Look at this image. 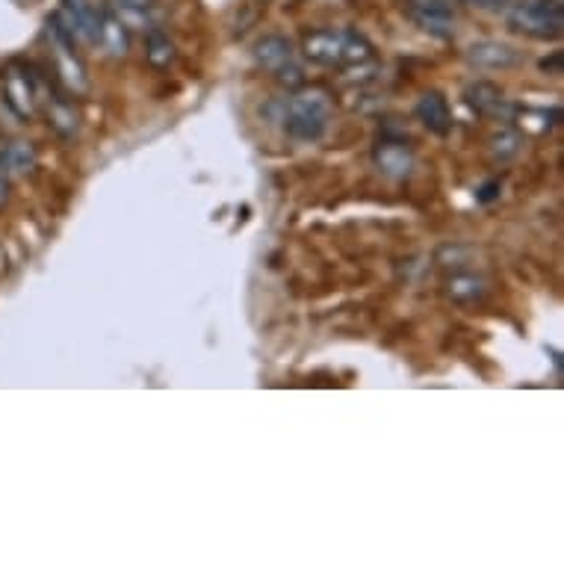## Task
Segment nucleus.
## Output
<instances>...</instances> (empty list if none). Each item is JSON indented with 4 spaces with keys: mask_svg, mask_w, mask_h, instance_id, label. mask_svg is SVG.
<instances>
[{
    "mask_svg": "<svg viewBox=\"0 0 564 564\" xmlns=\"http://www.w3.org/2000/svg\"><path fill=\"white\" fill-rule=\"evenodd\" d=\"M414 113H417L420 125L426 127L429 133L449 136V130H452V110H449V101L440 95L438 89L423 92L420 101H417V107H414Z\"/></svg>",
    "mask_w": 564,
    "mask_h": 564,
    "instance_id": "nucleus-13",
    "label": "nucleus"
},
{
    "mask_svg": "<svg viewBox=\"0 0 564 564\" xmlns=\"http://www.w3.org/2000/svg\"><path fill=\"white\" fill-rule=\"evenodd\" d=\"M500 195V181H488L485 187L476 192V198L482 201V204H488V201H494Z\"/></svg>",
    "mask_w": 564,
    "mask_h": 564,
    "instance_id": "nucleus-19",
    "label": "nucleus"
},
{
    "mask_svg": "<svg viewBox=\"0 0 564 564\" xmlns=\"http://www.w3.org/2000/svg\"><path fill=\"white\" fill-rule=\"evenodd\" d=\"M254 60L257 65H263L269 74H275L287 89H299L305 86V68L299 63V54L293 48V42L287 36H263L254 45Z\"/></svg>",
    "mask_w": 564,
    "mask_h": 564,
    "instance_id": "nucleus-4",
    "label": "nucleus"
},
{
    "mask_svg": "<svg viewBox=\"0 0 564 564\" xmlns=\"http://www.w3.org/2000/svg\"><path fill=\"white\" fill-rule=\"evenodd\" d=\"M464 104L482 116V119H494V122H511L517 107L508 101L505 89H500L497 83L491 80H473L467 89H464Z\"/></svg>",
    "mask_w": 564,
    "mask_h": 564,
    "instance_id": "nucleus-6",
    "label": "nucleus"
},
{
    "mask_svg": "<svg viewBox=\"0 0 564 564\" xmlns=\"http://www.w3.org/2000/svg\"><path fill=\"white\" fill-rule=\"evenodd\" d=\"M145 57H148V63L154 65V68H169V65L175 63L178 51H175V42L163 30L151 27L148 30V42H145Z\"/></svg>",
    "mask_w": 564,
    "mask_h": 564,
    "instance_id": "nucleus-16",
    "label": "nucleus"
},
{
    "mask_svg": "<svg viewBox=\"0 0 564 564\" xmlns=\"http://www.w3.org/2000/svg\"><path fill=\"white\" fill-rule=\"evenodd\" d=\"M45 110H48V122H51V127H54L60 136H65V139L77 136V130H80V113H77L71 95H65L57 83L48 89Z\"/></svg>",
    "mask_w": 564,
    "mask_h": 564,
    "instance_id": "nucleus-12",
    "label": "nucleus"
},
{
    "mask_svg": "<svg viewBox=\"0 0 564 564\" xmlns=\"http://www.w3.org/2000/svg\"><path fill=\"white\" fill-rule=\"evenodd\" d=\"M119 6H148V0H119Z\"/></svg>",
    "mask_w": 564,
    "mask_h": 564,
    "instance_id": "nucleus-22",
    "label": "nucleus"
},
{
    "mask_svg": "<svg viewBox=\"0 0 564 564\" xmlns=\"http://www.w3.org/2000/svg\"><path fill=\"white\" fill-rule=\"evenodd\" d=\"M272 110H278L281 127L287 130L290 139L296 142H319L328 130L331 122V98L322 89H311V92H299L281 104H275Z\"/></svg>",
    "mask_w": 564,
    "mask_h": 564,
    "instance_id": "nucleus-2",
    "label": "nucleus"
},
{
    "mask_svg": "<svg viewBox=\"0 0 564 564\" xmlns=\"http://www.w3.org/2000/svg\"><path fill=\"white\" fill-rule=\"evenodd\" d=\"M491 293V284L485 275L479 272H467V269H452V275L443 281V296L452 302V305H482Z\"/></svg>",
    "mask_w": 564,
    "mask_h": 564,
    "instance_id": "nucleus-9",
    "label": "nucleus"
},
{
    "mask_svg": "<svg viewBox=\"0 0 564 564\" xmlns=\"http://www.w3.org/2000/svg\"><path fill=\"white\" fill-rule=\"evenodd\" d=\"M0 160L6 166V172H12V175H30L36 169V163H39L36 148L30 142H9L3 148Z\"/></svg>",
    "mask_w": 564,
    "mask_h": 564,
    "instance_id": "nucleus-15",
    "label": "nucleus"
},
{
    "mask_svg": "<svg viewBox=\"0 0 564 564\" xmlns=\"http://www.w3.org/2000/svg\"><path fill=\"white\" fill-rule=\"evenodd\" d=\"M6 195H9V172H6V166L0 160V204L6 201Z\"/></svg>",
    "mask_w": 564,
    "mask_h": 564,
    "instance_id": "nucleus-20",
    "label": "nucleus"
},
{
    "mask_svg": "<svg viewBox=\"0 0 564 564\" xmlns=\"http://www.w3.org/2000/svg\"><path fill=\"white\" fill-rule=\"evenodd\" d=\"M508 27L532 39L553 42L564 30L562 0H520L508 6Z\"/></svg>",
    "mask_w": 564,
    "mask_h": 564,
    "instance_id": "nucleus-3",
    "label": "nucleus"
},
{
    "mask_svg": "<svg viewBox=\"0 0 564 564\" xmlns=\"http://www.w3.org/2000/svg\"><path fill=\"white\" fill-rule=\"evenodd\" d=\"M405 12L423 33L435 39H449L455 33L452 0H405Z\"/></svg>",
    "mask_w": 564,
    "mask_h": 564,
    "instance_id": "nucleus-8",
    "label": "nucleus"
},
{
    "mask_svg": "<svg viewBox=\"0 0 564 564\" xmlns=\"http://www.w3.org/2000/svg\"><path fill=\"white\" fill-rule=\"evenodd\" d=\"M467 63L485 71H508L523 63V51H517L508 42H497V39H485V42H473L467 48Z\"/></svg>",
    "mask_w": 564,
    "mask_h": 564,
    "instance_id": "nucleus-11",
    "label": "nucleus"
},
{
    "mask_svg": "<svg viewBox=\"0 0 564 564\" xmlns=\"http://www.w3.org/2000/svg\"><path fill=\"white\" fill-rule=\"evenodd\" d=\"M520 145H523V139H520V133H517L514 127H502L500 133L491 139V151H494V157H500V160L517 157V154H520Z\"/></svg>",
    "mask_w": 564,
    "mask_h": 564,
    "instance_id": "nucleus-17",
    "label": "nucleus"
},
{
    "mask_svg": "<svg viewBox=\"0 0 564 564\" xmlns=\"http://www.w3.org/2000/svg\"><path fill=\"white\" fill-rule=\"evenodd\" d=\"M473 254L470 246H461V243H452V246H440L438 249V263L443 269H461L467 263V257Z\"/></svg>",
    "mask_w": 564,
    "mask_h": 564,
    "instance_id": "nucleus-18",
    "label": "nucleus"
},
{
    "mask_svg": "<svg viewBox=\"0 0 564 564\" xmlns=\"http://www.w3.org/2000/svg\"><path fill=\"white\" fill-rule=\"evenodd\" d=\"M63 24L74 39H83L89 45H98V27H101V9L92 0H63L60 12Z\"/></svg>",
    "mask_w": 564,
    "mask_h": 564,
    "instance_id": "nucleus-10",
    "label": "nucleus"
},
{
    "mask_svg": "<svg viewBox=\"0 0 564 564\" xmlns=\"http://www.w3.org/2000/svg\"><path fill=\"white\" fill-rule=\"evenodd\" d=\"M98 45L113 54V57H125L130 48V33L127 24L116 12H101V27H98Z\"/></svg>",
    "mask_w": 564,
    "mask_h": 564,
    "instance_id": "nucleus-14",
    "label": "nucleus"
},
{
    "mask_svg": "<svg viewBox=\"0 0 564 564\" xmlns=\"http://www.w3.org/2000/svg\"><path fill=\"white\" fill-rule=\"evenodd\" d=\"M3 98L18 119H30L39 101V77L33 74V68L21 63L9 65L3 71Z\"/></svg>",
    "mask_w": 564,
    "mask_h": 564,
    "instance_id": "nucleus-5",
    "label": "nucleus"
},
{
    "mask_svg": "<svg viewBox=\"0 0 564 564\" xmlns=\"http://www.w3.org/2000/svg\"><path fill=\"white\" fill-rule=\"evenodd\" d=\"M373 163H376V169L384 178H390V181H405V178L414 175L417 157H414V148H411L405 139L384 133L376 142V148H373Z\"/></svg>",
    "mask_w": 564,
    "mask_h": 564,
    "instance_id": "nucleus-7",
    "label": "nucleus"
},
{
    "mask_svg": "<svg viewBox=\"0 0 564 564\" xmlns=\"http://www.w3.org/2000/svg\"><path fill=\"white\" fill-rule=\"evenodd\" d=\"M305 60L328 68H352L370 63L376 57L373 42L358 30H314L302 42Z\"/></svg>",
    "mask_w": 564,
    "mask_h": 564,
    "instance_id": "nucleus-1",
    "label": "nucleus"
},
{
    "mask_svg": "<svg viewBox=\"0 0 564 564\" xmlns=\"http://www.w3.org/2000/svg\"><path fill=\"white\" fill-rule=\"evenodd\" d=\"M541 68H544V71H553V74H562V54H556L553 60H544Z\"/></svg>",
    "mask_w": 564,
    "mask_h": 564,
    "instance_id": "nucleus-21",
    "label": "nucleus"
}]
</instances>
